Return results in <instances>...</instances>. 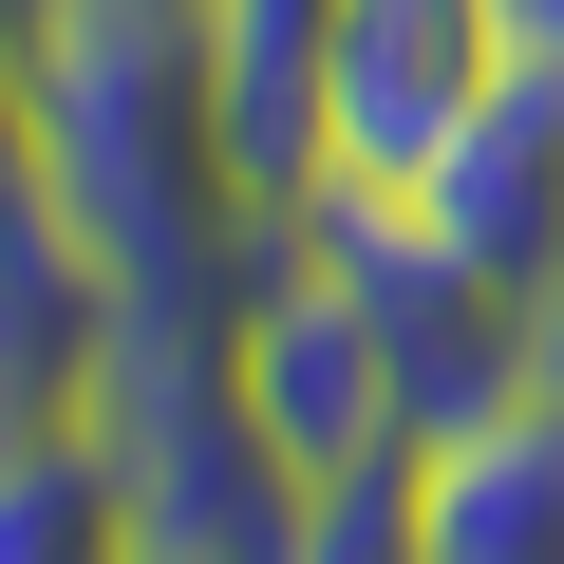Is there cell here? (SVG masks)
<instances>
[{
    "instance_id": "obj_1",
    "label": "cell",
    "mask_w": 564,
    "mask_h": 564,
    "mask_svg": "<svg viewBox=\"0 0 564 564\" xmlns=\"http://www.w3.org/2000/svg\"><path fill=\"white\" fill-rule=\"evenodd\" d=\"M76 433H113V470H132V508H151L170 564H302V527H321V470L226 377V302H151L132 358H113V395Z\"/></svg>"
},
{
    "instance_id": "obj_2",
    "label": "cell",
    "mask_w": 564,
    "mask_h": 564,
    "mask_svg": "<svg viewBox=\"0 0 564 564\" xmlns=\"http://www.w3.org/2000/svg\"><path fill=\"white\" fill-rule=\"evenodd\" d=\"M302 245L358 282V321H377V358H395L414 452H452V433H489V414L545 395V302H527V282H489L414 188H302Z\"/></svg>"
},
{
    "instance_id": "obj_3",
    "label": "cell",
    "mask_w": 564,
    "mask_h": 564,
    "mask_svg": "<svg viewBox=\"0 0 564 564\" xmlns=\"http://www.w3.org/2000/svg\"><path fill=\"white\" fill-rule=\"evenodd\" d=\"M226 377H245V414L302 452V470H377V452H414L395 358H377V321H358V282L302 245V207H282L263 263L226 282Z\"/></svg>"
},
{
    "instance_id": "obj_4",
    "label": "cell",
    "mask_w": 564,
    "mask_h": 564,
    "mask_svg": "<svg viewBox=\"0 0 564 564\" xmlns=\"http://www.w3.org/2000/svg\"><path fill=\"white\" fill-rule=\"evenodd\" d=\"M508 0H339V76H321V188H414L489 76H508Z\"/></svg>"
},
{
    "instance_id": "obj_5",
    "label": "cell",
    "mask_w": 564,
    "mask_h": 564,
    "mask_svg": "<svg viewBox=\"0 0 564 564\" xmlns=\"http://www.w3.org/2000/svg\"><path fill=\"white\" fill-rule=\"evenodd\" d=\"M132 321H151V282L0 151V433H76V414L113 395Z\"/></svg>"
},
{
    "instance_id": "obj_6",
    "label": "cell",
    "mask_w": 564,
    "mask_h": 564,
    "mask_svg": "<svg viewBox=\"0 0 564 564\" xmlns=\"http://www.w3.org/2000/svg\"><path fill=\"white\" fill-rule=\"evenodd\" d=\"M414 207H433L489 282L564 302V57H508V76H489V113L414 170Z\"/></svg>"
},
{
    "instance_id": "obj_7",
    "label": "cell",
    "mask_w": 564,
    "mask_h": 564,
    "mask_svg": "<svg viewBox=\"0 0 564 564\" xmlns=\"http://www.w3.org/2000/svg\"><path fill=\"white\" fill-rule=\"evenodd\" d=\"M207 57H226L245 188H263V207H302V188H321V76H339V0H207Z\"/></svg>"
},
{
    "instance_id": "obj_8",
    "label": "cell",
    "mask_w": 564,
    "mask_h": 564,
    "mask_svg": "<svg viewBox=\"0 0 564 564\" xmlns=\"http://www.w3.org/2000/svg\"><path fill=\"white\" fill-rule=\"evenodd\" d=\"M433 564H564V395L433 452Z\"/></svg>"
},
{
    "instance_id": "obj_9",
    "label": "cell",
    "mask_w": 564,
    "mask_h": 564,
    "mask_svg": "<svg viewBox=\"0 0 564 564\" xmlns=\"http://www.w3.org/2000/svg\"><path fill=\"white\" fill-rule=\"evenodd\" d=\"M0 564H151L113 433H0Z\"/></svg>"
},
{
    "instance_id": "obj_10",
    "label": "cell",
    "mask_w": 564,
    "mask_h": 564,
    "mask_svg": "<svg viewBox=\"0 0 564 564\" xmlns=\"http://www.w3.org/2000/svg\"><path fill=\"white\" fill-rule=\"evenodd\" d=\"M302 564H433V452L321 470V527H302Z\"/></svg>"
},
{
    "instance_id": "obj_11",
    "label": "cell",
    "mask_w": 564,
    "mask_h": 564,
    "mask_svg": "<svg viewBox=\"0 0 564 564\" xmlns=\"http://www.w3.org/2000/svg\"><path fill=\"white\" fill-rule=\"evenodd\" d=\"M508 39H527V57H564V0H508Z\"/></svg>"
},
{
    "instance_id": "obj_12",
    "label": "cell",
    "mask_w": 564,
    "mask_h": 564,
    "mask_svg": "<svg viewBox=\"0 0 564 564\" xmlns=\"http://www.w3.org/2000/svg\"><path fill=\"white\" fill-rule=\"evenodd\" d=\"M545 395H564V302H545Z\"/></svg>"
},
{
    "instance_id": "obj_13",
    "label": "cell",
    "mask_w": 564,
    "mask_h": 564,
    "mask_svg": "<svg viewBox=\"0 0 564 564\" xmlns=\"http://www.w3.org/2000/svg\"><path fill=\"white\" fill-rule=\"evenodd\" d=\"M151 564H170V545H151Z\"/></svg>"
}]
</instances>
